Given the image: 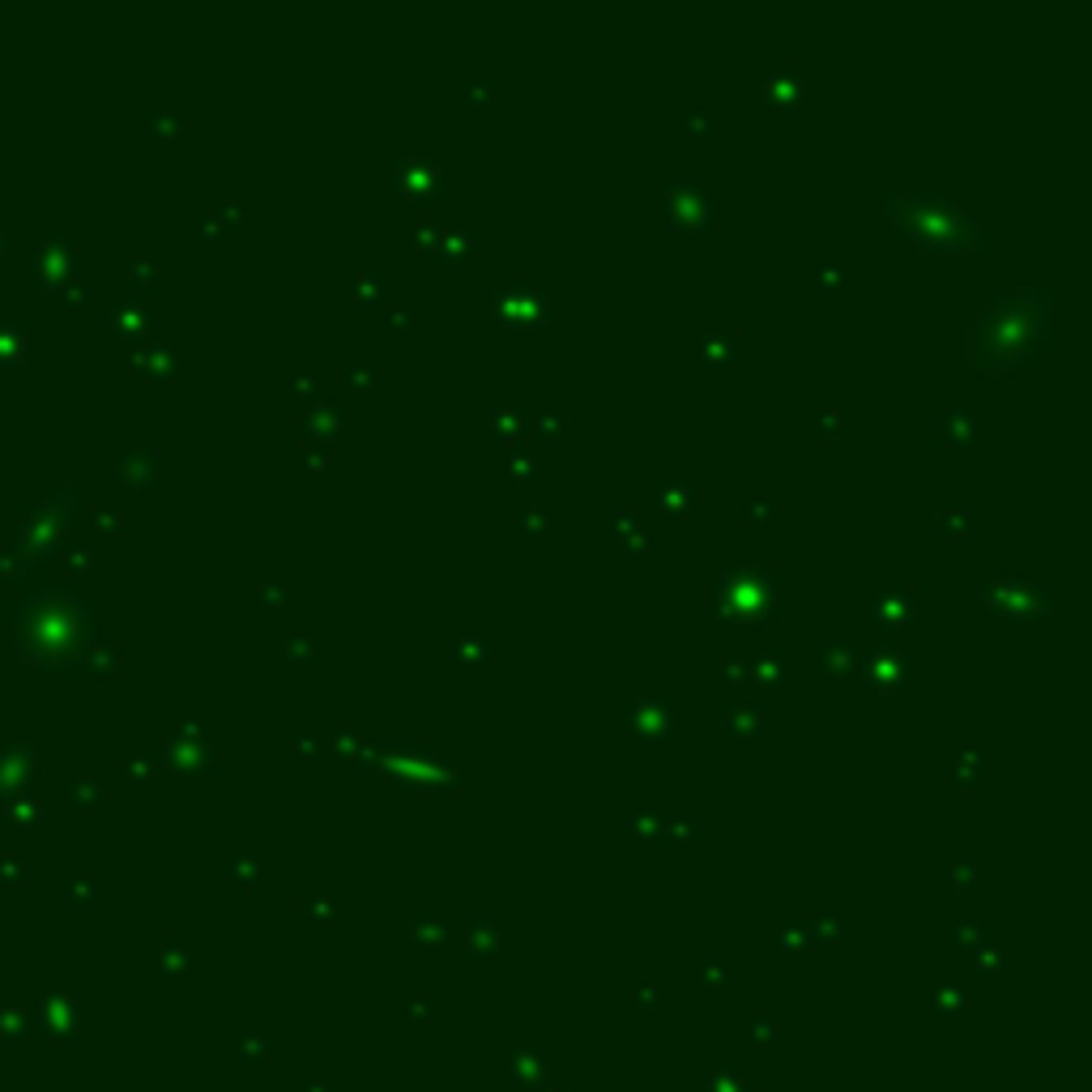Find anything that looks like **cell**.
<instances>
[{
  "label": "cell",
  "mask_w": 1092,
  "mask_h": 1092,
  "mask_svg": "<svg viewBox=\"0 0 1092 1092\" xmlns=\"http://www.w3.org/2000/svg\"><path fill=\"white\" fill-rule=\"evenodd\" d=\"M704 615L713 623L768 628L781 615V568L777 564H726L704 593Z\"/></svg>",
  "instance_id": "obj_3"
},
{
  "label": "cell",
  "mask_w": 1092,
  "mask_h": 1092,
  "mask_svg": "<svg viewBox=\"0 0 1092 1092\" xmlns=\"http://www.w3.org/2000/svg\"><path fill=\"white\" fill-rule=\"evenodd\" d=\"M295 593H299L295 581H265L260 585V602L265 606H286V602H295Z\"/></svg>",
  "instance_id": "obj_41"
},
{
  "label": "cell",
  "mask_w": 1092,
  "mask_h": 1092,
  "mask_svg": "<svg viewBox=\"0 0 1092 1092\" xmlns=\"http://www.w3.org/2000/svg\"><path fill=\"white\" fill-rule=\"evenodd\" d=\"M1054 291L1003 286L965 329V363L986 380L1020 376L1054 341Z\"/></svg>",
  "instance_id": "obj_1"
},
{
  "label": "cell",
  "mask_w": 1092,
  "mask_h": 1092,
  "mask_svg": "<svg viewBox=\"0 0 1092 1092\" xmlns=\"http://www.w3.org/2000/svg\"><path fill=\"white\" fill-rule=\"evenodd\" d=\"M934 534L947 547H965L978 538V504H943L934 516Z\"/></svg>",
  "instance_id": "obj_17"
},
{
  "label": "cell",
  "mask_w": 1092,
  "mask_h": 1092,
  "mask_svg": "<svg viewBox=\"0 0 1092 1092\" xmlns=\"http://www.w3.org/2000/svg\"><path fill=\"white\" fill-rule=\"evenodd\" d=\"M623 833L645 840V845H649V840H662V833H666V815H662V811H649V807H636V811L623 815Z\"/></svg>",
  "instance_id": "obj_30"
},
{
  "label": "cell",
  "mask_w": 1092,
  "mask_h": 1092,
  "mask_svg": "<svg viewBox=\"0 0 1092 1092\" xmlns=\"http://www.w3.org/2000/svg\"><path fill=\"white\" fill-rule=\"evenodd\" d=\"M722 726H726L730 739H759L764 734V704L759 700H730Z\"/></svg>",
  "instance_id": "obj_25"
},
{
  "label": "cell",
  "mask_w": 1092,
  "mask_h": 1092,
  "mask_svg": "<svg viewBox=\"0 0 1092 1092\" xmlns=\"http://www.w3.org/2000/svg\"><path fill=\"white\" fill-rule=\"evenodd\" d=\"M990 777V752L982 743H956V790L978 794V785Z\"/></svg>",
  "instance_id": "obj_20"
},
{
  "label": "cell",
  "mask_w": 1092,
  "mask_h": 1092,
  "mask_svg": "<svg viewBox=\"0 0 1092 1092\" xmlns=\"http://www.w3.org/2000/svg\"><path fill=\"white\" fill-rule=\"evenodd\" d=\"M722 124H726V120H722L709 103H696V107L683 116V133H687V137H717Z\"/></svg>",
  "instance_id": "obj_32"
},
{
  "label": "cell",
  "mask_w": 1092,
  "mask_h": 1092,
  "mask_svg": "<svg viewBox=\"0 0 1092 1092\" xmlns=\"http://www.w3.org/2000/svg\"><path fill=\"white\" fill-rule=\"evenodd\" d=\"M815 278H820V291L837 295L840 286H845V278H849V265H845V256H840V253H820Z\"/></svg>",
  "instance_id": "obj_33"
},
{
  "label": "cell",
  "mask_w": 1092,
  "mask_h": 1092,
  "mask_svg": "<svg viewBox=\"0 0 1092 1092\" xmlns=\"http://www.w3.org/2000/svg\"><path fill=\"white\" fill-rule=\"evenodd\" d=\"M350 299H354V308H363V312H385L389 299H393L389 273H380V269H359L354 282H350Z\"/></svg>",
  "instance_id": "obj_19"
},
{
  "label": "cell",
  "mask_w": 1092,
  "mask_h": 1092,
  "mask_svg": "<svg viewBox=\"0 0 1092 1092\" xmlns=\"http://www.w3.org/2000/svg\"><path fill=\"white\" fill-rule=\"evenodd\" d=\"M820 435H824L828 444H837L840 435H845V415H840V406H828V410H820Z\"/></svg>",
  "instance_id": "obj_42"
},
{
  "label": "cell",
  "mask_w": 1092,
  "mask_h": 1092,
  "mask_svg": "<svg viewBox=\"0 0 1092 1092\" xmlns=\"http://www.w3.org/2000/svg\"><path fill=\"white\" fill-rule=\"evenodd\" d=\"M700 833H704V820H700V815H666V833H662V840L683 845V840H696Z\"/></svg>",
  "instance_id": "obj_37"
},
{
  "label": "cell",
  "mask_w": 1092,
  "mask_h": 1092,
  "mask_svg": "<svg viewBox=\"0 0 1092 1092\" xmlns=\"http://www.w3.org/2000/svg\"><path fill=\"white\" fill-rule=\"evenodd\" d=\"M747 678L756 683L764 696H781V683H785V653H781V645H764L752 658V666H747Z\"/></svg>",
  "instance_id": "obj_23"
},
{
  "label": "cell",
  "mask_w": 1092,
  "mask_h": 1092,
  "mask_svg": "<svg viewBox=\"0 0 1092 1092\" xmlns=\"http://www.w3.org/2000/svg\"><path fill=\"white\" fill-rule=\"evenodd\" d=\"M367 752H372V777H385L393 790H415V794H466L470 790L466 772L422 739H380Z\"/></svg>",
  "instance_id": "obj_4"
},
{
  "label": "cell",
  "mask_w": 1092,
  "mask_h": 1092,
  "mask_svg": "<svg viewBox=\"0 0 1092 1092\" xmlns=\"http://www.w3.org/2000/svg\"><path fill=\"white\" fill-rule=\"evenodd\" d=\"M487 103H491V82L483 78V82L470 85V111H478V116H483V111H487Z\"/></svg>",
  "instance_id": "obj_44"
},
{
  "label": "cell",
  "mask_w": 1092,
  "mask_h": 1092,
  "mask_svg": "<svg viewBox=\"0 0 1092 1092\" xmlns=\"http://www.w3.org/2000/svg\"><path fill=\"white\" fill-rule=\"evenodd\" d=\"M978 415L969 410V406H943L939 415H934V440L943 444V448H973L978 444Z\"/></svg>",
  "instance_id": "obj_16"
},
{
  "label": "cell",
  "mask_w": 1092,
  "mask_h": 1092,
  "mask_svg": "<svg viewBox=\"0 0 1092 1092\" xmlns=\"http://www.w3.org/2000/svg\"><path fill=\"white\" fill-rule=\"evenodd\" d=\"M901 248H930V253H990V231L956 205L947 192H892L879 201Z\"/></svg>",
  "instance_id": "obj_2"
},
{
  "label": "cell",
  "mask_w": 1092,
  "mask_h": 1092,
  "mask_svg": "<svg viewBox=\"0 0 1092 1092\" xmlns=\"http://www.w3.org/2000/svg\"><path fill=\"white\" fill-rule=\"evenodd\" d=\"M295 756H299V759H312V756H316V743L299 734V739H295Z\"/></svg>",
  "instance_id": "obj_47"
},
{
  "label": "cell",
  "mask_w": 1092,
  "mask_h": 1092,
  "mask_svg": "<svg viewBox=\"0 0 1092 1092\" xmlns=\"http://www.w3.org/2000/svg\"><path fill=\"white\" fill-rule=\"evenodd\" d=\"M602 534L610 538V542H632L636 534H645V512L636 504H610L606 508V516H602Z\"/></svg>",
  "instance_id": "obj_26"
},
{
  "label": "cell",
  "mask_w": 1092,
  "mask_h": 1092,
  "mask_svg": "<svg viewBox=\"0 0 1092 1092\" xmlns=\"http://www.w3.org/2000/svg\"><path fill=\"white\" fill-rule=\"evenodd\" d=\"M909 678H914V662L901 645L879 641V645L862 649V658H858V696L888 700V696H901Z\"/></svg>",
  "instance_id": "obj_8"
},
{
  "label": "cell",
  "mask_w": 1092,
  "mask_h": 1092,
  "mask_svg": "<svg viewBox=\"0 0 1092 1092\" xmlns=\"http://www.w3.org/2000/svg\"><path fill=\"white\" fill-rule=\"evenodd\" d=\"M512 529L525 534L529 542H551V508H542V504L512 508Z\"/></svg>",
  "instance_id": "obj_28"
},
{
  "label": "cell",
  "mask_w": 1092,
  "mask_h": 1092,
  "mask_svg": "<svg viewBox=\"0 0 1092 1092\" xmlns=\"http://www.w3.org/2000/svg\"><path fill=\"white\" fill-rule=\"evenodd\" d=\"M678 730V704L666 696L653 700H628L623 704V734L641 743H671Z\"/></svg>",
  "instance_id": "obj_11"
},
{
  "label": "cell",
  "mask_w": 1092,
  "mask_h": 1092,
  "mask_svg": "<svg viewBox=\"0 0 1092 1092\" xmlns=\"http://www.w3.org/2000/svg\"><path fill=\"white\" fill-rule=\"evenodd\" d=\"M337 380H341V389L367 393V389H376V367H367V363H346V367L337 372Z\"/></svg>",
  "instance_id": "obj_38"
},
{
  "label": "cell",
  "mask_w": 1092,
  "mask_h": 1092,
  "mask_svg": "<svg viewBox=\"0 0 1092 1092\" xmlns=\"http://www.w3.org/2000/svg\"><path fill=\"white\" fill-rule=\"evenodd\" d=\"M529 435H534V448L547 444V448H564L568 435H572V422L560 406H542V410H529Z\"/></svg>",
  "instance_id": "obj_22"
},
{
  "label": "cell",
  "mask_w": 1092,
  "mask_h": 1092,
  "mask_svg": "<svg viewBox=\"0 0 1092 1092\" xmlns=\"http://www.w3.org/2000/svg\"><path fill=\"white\" fill-rule=\"evenodd\" d=\"M747 666H752V658H743V653L722 658V674H730V678H747Z\"/></svg>",
  "instance_id": "obj_45"
},
{
  "label": "cell",
  "mask_w": 1092,
  "mask_h": 1092,
  "mask_svg": "<svg viewBox=\"0 0 1092 1092\" xmlns=\"http://www.w3.org/2000/svg\"><path fill=\"white\" fill-rule=\"evenodd\" d=\"M474 231L470 227H461V223H453V227H444L440 231V248H435V265H448V269H466L470 265V256H474Z\"/></svg>",
  "instance_id": "obj_24"
},
{
  "label": "cell",
  "mask_w": 1092,
  "mask_h": 1092,
  "mask_svg": "<svg viewBox=\"0 0 1092 1092\" xmlns=\"http://www.w3.org/2000/svg\"><path fill=\"white\" fill-rule=\"evenodd\" d=\"M346 427H350V410L341 402H334V397H312V402L299 406V440L334 448Z\"/></svg>",
  "instance_id": "obj_12"
},
{
  "label": "cell",
  "mask_w": 1092,
  "mask_h": 1092,
  "mask_svg": "<svg viewBox=\"0 0 1092 1092\" xmlns=\"http://www.w3.org/2000/svg\"><path fill=\"white\" fill-rule=\"evenodd\" d=\"M700 359L717 372L739 367L743 363V329H726V325H709L700 334Z\"/></svg>",
  "instance_id": "obj_15"
},
{
  "label": "cell",
  "mask_w": 1092,
  "mask_h": 1092,
  "mask_svg": "<svg viewBox=\"0 0 1092 1092\" xmlns=\"http://www.w3.org/2000/svg\"><path fill=\"white\" fill-rule=\"evenodd\" d=\"M278 653H282V662H291V666H299V662H312V658H316V649H312L308 632H291V636H282Z\"/></svg>",
  "instance_id": "obj_36"
},
{
  "label": "cell",
  "mask_w": 1092,
  "mask_h": 1092,
  "mask_svg": "<svg viewBox=\"0 0 1092 1092\" xmlns=\"http://www.w3.org/2000/svg\"><path fill=\"white\" fill-rule=\"evenodd\" d=\"M662 223L674 235L678 231L713 235V231H722V197L700 175H671L666 197H662Z\"/></svg>",
  "instance_id": "obj_5"
},
{
  "label": "cell",
  "mask_w": 1092,
  "mask_h": 1092,
  "mask_svg": "<svg viewBox=\"0 0 1092 1092\" xmlns=\"http://www.w3.org/2000/svg\"><path fill=\"white\" fill-rule=\"evenodd\" d=\"M487 308H491V321L500 329H512V334H534V329H542L551 321L547 295L529 278H508L500 286H491L487 291Z\"/></svg>",
  "instance_id": "obj_7"
},
{
  "label": "cell",
  "mask_w": 1092,
  "mask_h": 1092,
  "mask_svg": "<svg viewBox=\"0 0 1092 1092\" xmlns=\"http://www.w3.org/2000/svg\"><path fill=\"white\" fill-rule=\"evenodd\" d=\"M440 223L435 218H419L415 223V231H410V244H415V253H422V256H435V248H440Z\"/></svg>",
  "instance_id": "obj_39"
},
{
  "label": "cell",
  "mask_w": 1092,
  "mask_h": 1092,
  "mask_svg": "<svg viewBox=\"0 0 1092 1092\" xmlns=\"http://www.w3.org/2000/svg\"><path fill=\"white\" fill-rule=\"evenodd\" d=\"M653 551H658V547H653V534H649V529H645V534H636L632 542H623V555H628L632 564H641V560H653Z\"/></svg>",
  "instance_id": "obj_43"
},
{
  "label": "cell",
  "mask_w": 1092,
  "mask_h": 1092,
  "mask_svg": "<svg viewBox=\"0 0 1092 1092\" xmlns=\"http://www.w3.org/2000/svg\"><path fill=\"white\" fill-rule=\"evenodd\" d=\"M858 658H862V645L828 641V645H820V674L824 678H853L858 674Z\"/></svg>",
  "instance_id": "obj_27"
},
{
  "label": "cell",
  "mask_w": 1092,
  "mask_h": 1092,
  "mask_svg": "<svg viewBox=\"0 0 1092 1092\" xmlns=\"http://www.w3.org/2000/svg\"><path fill=\"white\" fill-rule=\"evenodd\" d=\"M862 619H866L875 632H905V628L918 619V593L909 585L884 581V585H875L866 593Z\"/></svg>",
  "instance_id": "obj_10"
},
{
  "label": "cell",
  "mask_w": 1092,
  "mask_h": 1092,
  "mask_svg": "<svg viewBox=\"0 0 1092 1092\" xmlns=\"http://www.w3.org/2000/svg\"><path fill=\"white\" fill-rule=\"evenodd\" d=\"M700 496H704L700 483H687V478H662V483L649 487V504L658 508L666 521H678V516L696 512Z\"/></svg>",
  "instance_id": "obj_14"
},
{
  "label": "cell",
  "mask_w": 1092,
  "mask_h": 1092,
  "mask_svg": "<svg viewBox=\"0 0 1092 1092\" xmlns=\"http://www.w3.org/2000/svg\"><path fill=\"white\" fill-rule=\"evenodd\" d=\"M393 188L410 205H431V201H440V197L453 192V175L444 171L440 159H431L422 150H402L393 159Z\"/></svg>",
  "instance_id": "obj_9"
},
{
  "label": "cell",
  "mask_w": 1092,
  "mask_h": 1092,
  "mask_svg": "<svg viewBox=\"0 0 1092 1092\" xmlns=\"http://www.w3.org/2000/svg\"><path fill=\"white\" fill-rule=\"evenodd\" d=\"M295 461H299L308 474H325L329 461H334V448H321V444H312V440H299V444H295Z\"/></svg>",
  "instance_id": "obj_34"
},
{
  "label": "cell",
  "mask_w": 1092,
  "mask_h": 1092,
  "mask_svg": "<svg viewBox=\"0 0 1092 1092\" xmlns=\"http://www.w3.org/2000/svg\"><path fill=\"white\" fill-rule=\"evenodd\" d=\"M491 658V641L483 636V632H461L457 641H453V662L457 666H478V662H487Z\"/></svg>",
  "instance_id": "obj_31"
},
{
  "label": "cell",
  "mask_w": 1092,
  "mask_h": 1092,
  "mask_svg": "<svg viewBox=\"0 0 1092 1092\" xmlns=\"http://www.w3.org/2000/svg\"><path fill=\"white\" fill-rule=\"evenodd\" d=\"M803 98H807V73H803L798 60H785V65H777V69L764 73V82H759V103H764L768 111H790V116H798V111H803Z\"/></svg>",
  "instance_id": "obj_13"
},
{
  "label": "cell",
  "mask_w": 1092,
  "mask_h": 1092,
  "mask_svg": "<svg viewBox=\"0 0 1092 1092\" xmlns=\"http://www.w3.org/2000/svg\"><path fill=\"white\" fill-rule=\"evenodd\" d=\"M329 743H334V756L341 759V764H350V768L367 756V734H363L354 722H337Z\"/></svg>",
  "instance_id": "obj_29"
},
{
  "label": "cell",
  "mask_w": 1092,
  "mask_h": 1092,
  "mask_svg": "<svg viewBox=\"0 0 1092 1092\" xmlns=\"http://www.w3.org/2000/svg\"><path fill=\"white\" fill-rule=\"evenodd\" d=\"M978 602L999 619H1033V623H1050L1054 619V585L1050 581H1024L1015 572H999L990 581H982Z\"/></svg>",
  "instance_id": "obj_6"
},
{
  "label": "cell",
  "mask_w": 1092,
  "mask_h": 1092,
  "mask_svg": "<svg viewBox=\"0 0 1092 1092\" xmlns=\"http://www.w3.org/2000/svg\"><path fill=\"white\" fill-rule=\"evenodd\" d=\"M487 431H491V440L500 444V448H516V444H525V435H529V410L525 406H496L491 415H487Z\"/></svg>",
  "instance_id": "obj_21"
},
{
  "label": "cell",
  "mask_w": 1092,
  "mask_h": 1092,
  "mask_svg": "<svg viewBox=\"0 0 1092 1092\" xmlns=\"http://www.w3.org/2000/svg\"><path fill=\"white\" fill-rule=\"evenodd\" d=\"M781 521V504L772 496H752L743 504V525H777Z\"/></svg>",
  "instance_id": "obj_35"
},
{
  "label": "cell",
  "mask_w": 1092,
  "mask_h": 1092,
  "mask_svg": "<svg viewBox=\"0 0 1092 1092\" xmlns=\"http://www.w3.org/2000/svg\"><path fill=\"white\" fill-rule=\"evenodd\" d=\"M952 879H960L965 888H973V879H978V862H973V858H960V862L952 866Z\"/></svg>",
  "instance_id": "obj_46"
},
{
  "label": "cell",
  "mask_w": 1092,
  "mask_h": 1092,
  "mask_svg": "<svg viewBox=\"0 0 1092 1092\" xmlns=\"http://www.w3.org/2000/svg\"><path fill=\"white\" fill-rule=\"evenodd\" d=\"M385 316H389V325H406V312H402V308H393V304L385 308Z\"/></svg>",
  "instance_id": "obj_48"
},
{
  "label": "cell",
  "mask_w": 1092,
  "mask_h": 1092,
  "mask_svg": "<svg viewBox=\"0 0 1092 1092\" xmlns=\"http://www.w3.org/2000/svg\"><path fill=\"white\" fill-rule=\"evenodd\" d=\"M504 470H508V483H512V487H538V483H547V457H542V448H534V444L508 448Z\"/></svg>",
  "instance_id": "obj_18"
},
{
  "label": "cell",
  "mask_w": 1092,
  "mask_h": 1092,
  "mask_svg": "<svg viewBox=\"0 0 1092 1092\" xmlns=\"http://www.w3.org/2000/svg\"><path fill=\"white\" fill-rule=\"evenodd\" d=\"M286 389H291V397H295L299 406H304V402H312V397H316V372H312V367H299V372H291Z\"/></svg>",
  "instance_id": "obj_40"
}]
</instances>
